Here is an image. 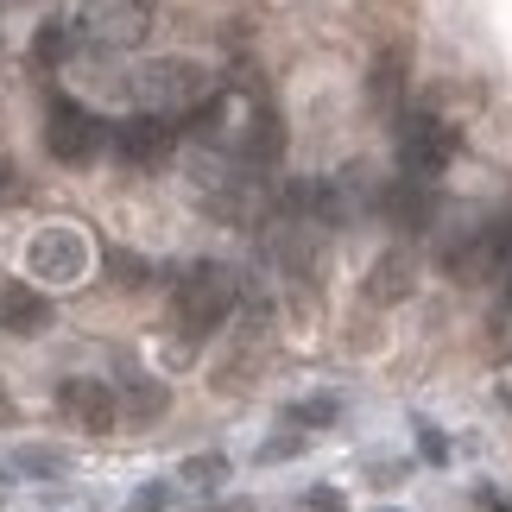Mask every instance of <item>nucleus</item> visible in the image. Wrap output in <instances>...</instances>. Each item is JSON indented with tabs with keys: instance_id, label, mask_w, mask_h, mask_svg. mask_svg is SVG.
I'll use <instances>...</instances> for the list:
<instances>
[{
	"instance_id": "1",
	"label": "nucleus",
	"mask_w": 512,
	"mask_h": 512,
	"mask_svg": "<svg viewBox=\"0 0 512 512\" xmlns=\"http://www.w3.org/2000/svg\"><path fill=\"white\" fill-rule=\"evenodd\" d=\"M127 95L140 102V114H159V121H171V114H190L215 95V76L203 57H190V51H171V57H146L140 70L127 76Z\"/></svg>"
},
{
	"instance_id": "2",
	"label": "nucleus",
	"mask_w": 512,
	"mask_h": 512,
	"mask_svg": "<svg viewBox=\"0 0 512 512\" xmlns=\"http://www.w3.org/2000/svg\"><path fill=\"white\" fill-rule=\"evenodd\" d=\"M89 266H95V247H89V234L76 228V222H45V228L32 234V247H26V279H32V291L83 285Z\"/></svg>"
},
{
	"instance_id": "3",
	"label": "nucleus",
	"mask_w": 512,
	"mask_h": 512,
	"mask_svg": "<svg viewBox=\"0 0 512 512\" xmlns=\"http://www.w3.org/2000/svg\"><path fill=\"white\" fill-rule=\"evenodd\" d=\"M171 310H177V329H184L190 342H203V336H215V329L228 323V310H234V279L222 266H190L184 279H177V291H171Z\"/></svg>"
},
{
	"instance_id": "4",
	"label": "nucleus",
	"mask_w": 512,
	"mask_h": 512,
	"mask_svg": "<svg viewBox=\"0 0 512 512\" xmlns=\"http://www.w3.org/2000/svg\"><path fill=\"white\" fill-rule=\"evenodd\" d=\"M152 32V7L146 0H89L76 13V38L89 51H140Z\"/></svg>"
},
{
	"instance_id": "5",
	"label": "nucleus",
	"mask_w": 512,
	"mask_h": 512,
	"mask_svg": "<svg viewBox=\"0 0 512 512\" xmlns=\"http://www.w3.org/2000/svg\"><path fill=\"white\" fill-rule=\"evenodd\" d=\"M456 159V127L437 121V114H411L399 127V171L405 184H430V177H443V165Z\"/></svg>"
},
{
	"instance_id": "6",
	"label": "nucleus",
	"mask_w": 512,
	"mask_h": 512,
	"mask_svg": "<svg viewBox=\"0 0 512 512\" xmlns=\"http://www.w3.org/2000/svg\"><path fill=\"white\" fill-rule=\"evenodd\" d=\"M102 140H108L102 121H95L83 102H64V95H57L51 114H45V146H51V159H57V165H89L95 152H102Z\"/></svg>"
},
{
	"instance_id": "7",
	"label": "nucleus",
	"mask_w": 512,
	"mask_h": 512,
	"mask_svg": "<svg viewBox=\"0 0 512 512\" xmlns=\"http://www.w3.org/2000/svg\"><path fill=\"white\" fill-rule=\"evenodd\" d=\"M57 411L89 430V437H108L114 424H121V392H114L108 380H89V373H70L64 386H57Z\"/></svg>"
},
{
	"instance_id": "8",
	"label": "nucleus",
	"mask_w": 512,
	"mask_h": 512,
	"mask_svg": "<svg viewBox=\"0 0 512 512\" xmlns=\"http://www.w3.org/2000/svg\"><path fill=\"white\" fill-rule=\"evenodd\" d=\"M171 140H177L171 121H159V114H133V121L114 127V159L133 165V171H152V165L171 159Z\"/></svg>"
},
{
	"instance_id": "9",
	"label": "nucleus",
	"mask_w": 512,
	"mask_h": 512,
	"mask_svg": "<svg viewBox=\"0 0 512 512\" xmlns=\"http://www.w3.org/2000/svg\"><path fill=\"white\" fill-rule=\"evenodd\" d=\"M260 367H266V336H260V329H241V336H234V348L215 361L209 386H215V392H247Z\"/></svg>"
},
{
	"instance_id": "10",
	"label": "nucleus",
	"mask_w": 512,
	"mask_h": 512,
	"mask_svg": "<svg viewBox=\"0 0 512 512\" xmlns=\"http://www.w3.org/2000/svg\"><path fill=\"white\" fill-rule=\"evenodd\" d=\"M405 64H411V57H405V45H392V51H380V57H373L367 102L380 108L386 121H392V114H399V102H405Z\"/></svg>"
},
{
	"instance_id": "11",
	"label": "nucleus",
	"mask_w": 512,
	"mask_h": 512,
	"mask_svg": "<svg viewBox=\"0 0 512 512\" xmlns=\"http://www.w3.org/2000/svg\"><path fill=\"white\" fill-rule=\"evenodd\" d=\"M411 279H418L411 253H380L361 291H367V304H405V298H411Z\"/></svg>"
},
{
	"instance_id": "12",
	"label": "nucleus",
	"mask_w": 512,
	"mask_h": 512,
	"mask_svg": "<svg viewBox=\"0 0 512 512\" xmlns=\"http://www.w3.org/2000/svg\"><path fill=\"white\" fill-rule=\"evenodd\" d=\"M165 411H171V386L165 380H152V373H127L121 380V418L152 424V418H165Z\"/></svg>"
},
{
	"instance_id": "13",
	"label": "nucleus",
	"mask_w": 512,
	"mask_h": 512,
	"mask_svg": "<svg viewBox=\"0 0 512 512\" xmlns=\"http://www.w3.org/2000/svg\"><path fill=\"white\" fill-rule=\"evenodd\" d=\"M0 323L13 329V336H38V329H51V298L32 285H13L7 304H0Z\"/></svg>"
},
{
	"instance_id": "14",
	"label": "nucleus",
	"mask_w": 512,
	"mask_h": 512,
	"mask_svg": "<svg viewBox=\"0 0 512 512\" xmlns=\"http://www.w3.org/2000/svg\"><path fill=\"white\" fill-rule=\"evenodd\" d=\"M285 152V127H279V114L272 108H260L253 114V127H247V140H241V159L247 165H272Z\"/></svg>"
},
{
	"instance_id": "15",
	"label": "nucleus",
	"mask_w": 512,
	"mask_h": 512,
	"mask_svg": "<svg viewBox=\"0 0 512 512\" xmlns=\"http://www.w3.org/2000/svg\"><path fill=\"white\" fill-rule=\"evenodd\" d=\"M177 481H190V487H203V494H215V487L228 481V456H222V449H196V456L177 462Z\"/></svg>"
},
{
	"instance_id": "16",
	"label": "nucleus",
	"mask_w": 512,
	"mask_h": 512,
	"mask_svg": "<svg viewBox=\"0 0 512 512\" xmlns=\"http://www.w3.org/2000/svg\"><path fill=\"white\" fill-rule=\"evenodd\" d=\"M70 38H76V32L51 19V26H38V38H32V57H38L45 70H51V64H64V57H70Z\"/></svg>"
},
{
	"instance_id": "17",
	"label": "nucleus",
	"mask_w": 512,
	"mask_h": 512,
	"mask_svg": "<svg viewBox=\"0 0 512 512\" xmlns=\"http://www.w3.org/2000/svg\"><path fill=\"white\" fill-rule=\"evenodd\" d=\"M336 399H329V392H323V399H298V405H291V424H336Z\"/></svg>"
},
{
	"instance_id": "18",
	"label": "nucleus",
	"mask_w": 512,
	"mask_h": 512,
	"mask_svg": "<svg viewBox=\"0 0 512 512\" xmlns=\"http://www.w3.org/2000/svg\"><path fill=\"white\" fill-rule=\"evenodd\" d=\"M19 475H64V456H51V449H19Z\"/></svg>"
},
{
	"instance_id": "19",
	"label": "nucleus",
	"mask_w": 512,
	"mask_h": 512,
	"mask_svg": "<svg viewBox=\"0 0 512 512\" xmlns=\"http://www.w3.org/2000/svg\"><path fill=\"white\" fill-rule=\"evenodd\" d=\"M165 506H171V481H152V487H140V494H133L127 512H165Z\"/></svg>"
},
{
	"instance_id": "20",
	"label": "nucleus",
	"mask_w": 512,
	"mask_h": 512,
	"mask_svg": "<svg viewBox=\"0 0 512 512\" xmlns=\"http://www.w3.org/2000/svg\"><path fill=\"white\" fill-rule=\"evenodd\" d=\"M114 279H121V285H146V260H140V253H114Z\"/></svg>"
},
{
	"instance_id": "21",
	"label": "nucleus",
	"mask_w": 512,
	"mask_h": 512,
	"mask_svg": "<svg viewBox=\"0 0 512 512\" xmlns=\"http://www.w3.org/2000/svg\"><path fill=\"white\" fill-rule=\"evenodd\" d=\"M304 506H310V512H348V500L336 494V487H310V494H304Z\"/></svg>"
},
{
	"instance_id": "22",
	"label": "nucleus",
	"mask_w": 512,
	"mask_h": 512,
	"mask_svg": "<svg viewBox=\"0 0 512 512\" xmlns=\"http://www.w3.org/2000/svg\"><path fill=\"white\" fill-rule=\"evenodd\" d=\"M298 449H304V437H272V443H260V462H285Z\"/></svg>"
},
{
	"instance_id": "23",
	"label": "nucleus",
	"mask_w": 512,
	"mask_h": 512,
	"mask_svg": "<svg viewBox=\"0 0 512 512\" xmlns=\"http://www.w3.org/2000/svg\"><path fill=\"white\" fill-rule=\"evenodd\" d=\"M418 443H424V456H430V462H449V443H443L430 424H424V437H418Z\"/></svg>"
},
{
	"instance_id": "24",
	"label": "nucleus",
	"mask_w": 512,
	"mask_h": 512,
	"mask_svg": "<svg viewBox=\"0 0 512 512\" xmlns=\"http://www.w3.org/2000/svg\"><path fill=\"white\" fill-rule=\"evenodd\" d=\"M19 190V177H13V159H0V196H13Z\"/></svg>"
},
{
	"instance_id": "25",
	"label": "nucleus",
	"mask_w": 512,
	"mask_h": 512,
	"mask_svg": "<svg viewBox=\"0 0 512 512\" xmlns=\"http://www.w3.org/2000/svg\"><path fill=\"white\" fill-rule=\"evenodd\" d=\"M13 418V399H7V386H0V424H7Z\"/></svg>"
}]
</instances>
